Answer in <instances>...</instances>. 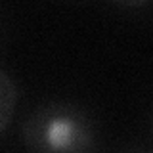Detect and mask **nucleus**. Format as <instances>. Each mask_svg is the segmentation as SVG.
Masks as SVG:
<instances>
[{
    "mask_svg": "<svg viewBox=\"0 0 153 153\" xmlns=\"http://www.w3.org/2000/svg\"><path fill=\"white\" fill-rule=\"evenodd\" d=\"M113 4L117 6H123V8H142L146 4H149L151 0H111Z\"/></svg>",
    "mask_w": 153,
    "mask_h": 153,
    "instance_id": "nucleus-3",
    "label": "nucleus"
},
{
    "mask_svg": "<svg viewBox=\"0 0 153 153\" xmlns=\"http://www.w3.org/2000/svg\"><path fill=\"white\" fill-rule=\"evenodd\" d=\"M19 138L36 153H88L98 147V123L75 102L48 100L23 119Z\"/></svg>",
    "mask_w": 153,
    "mask_h": 153,
    "instance_id": "nucleus-1",
    "label": "nucleus"
},
{
    "mask_svg": "<svg viewBox=\"0 0 153 153\" xmlns=\"http://www.w3.org/2000/svg\"><path fill=\"white\" fill-rule=\"evenodd\" d=\"M17 102H19V90L16 80L6 69L0 67V134H4L12 124Z\"/></svg>",
    "mask_w": 153,
    "mask_h": 153,
    "instance_id": "nucleus-2",
    "label": "nucleus"
}]
</instances>
